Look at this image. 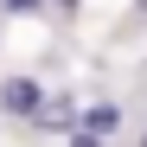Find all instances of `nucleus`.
Segmentation results:
<instances>
[{
    "instance_id": "1",
    "label": "nucleus",
    "mask_w": 147,
    "mask_h": 147,
    "mask_svg": "<svg viewBox=\"0 0 147 147\" xmlns=\"http://www.w3.org/2000/svg\"><path fill=\"white\" fill-rule=\"evenodd\" d=\"M38 102H45V90L32 77H7V83H0V109H7V115H32Z\"/></svg>"
},
{
    "instance_id": "7",
    "label": "nucleus",
    "mask_w": 147,
    "mask_h": 147,
    "mask_svg": "<svg viewBox=\"0 0 147 147\" xmlns=\"http://www.w3.org/2000/svg\"><path fill=\"white\" fill-rule=\"evenodd\" d=\"M141 147H147V128H141Z\"/></svg>"
},
{
    "instance_id": "6",
    "label": "nucleus",
    "mask_w": 147,
    "mask_h": 147,
    "mask_svg": "<svg viewBox=\"0 0 147 147\" xmlns=\"http://www.w3.org/2000/svg\"><path fill=\"white\" fill-rule=\"evenodd\" d=\"M58 7H77V0H58Z\"/></svg>"
},
{
    "instance_id": "5",
    "label": "nucleus",
    "mask_w": 147,
    "mask_h": 147,
    "mask_svg": "<svg viewBox=\"0 0 147 147\" xmlns=\"http://www.w3.org/2000/svg\"><path fill=\"white\" fill-rule=\"evenodd\" d=\"M7 7H13V13H38L45 0H7Z\"/></svg>"
},
{
    "instance_id": "2",
    "label": "nucleus",
    "mask_w": 147,
    "mask_h": 147,
    "mask_svg": "<svg viewBox=\"0 0 147 147\" xmlns=\"http://www.w3.org/2000/svg\"><path fill=\"white\" fill-rule=\"evenodd\" d=\"M77 128H83V134H96V141H109V134L121 128V109H115V102H96V109H83V115H77Z\"/></svg>"
},
{
    "instance_id": "4",
    "label": "nucleus",
    "mask_w": 147,
    "mask_h": 147,
    "mask_svg": "<svg viewBox=\"0 0 147 147\" xmlns=\"http://www.w3.org/2000/svg\"><path fill=\"white\" fill-rule=\"evenodd\" d=\"M70 147H102L96 134H83V128H70Z\"/></svg>"
},
{
    "instance_id": "3",
    "label": "nucleus",
    "mask_w": 147,
    "mask_h": 147,
    "mask_svg": "<svg viewBox=\"0 0 147 147\" xmlns=\"http://www.w3.org/2000/svg\"><path fill=\"white\" fill-rule=\"evenodd\" d=\"M32 121H38V128H51V134H70V128H77V109H70V102H38Z\"/></svg>"
}]
</instances>
